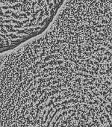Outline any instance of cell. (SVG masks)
<instances>
[{
    "label": "cell",
    "instance_id": "6da1fadb",
    "mask_svg": "<svg viewBox=\"0 0 112 127\" xmlns=\"http://www.w3.org/2000/svg\"><path fill=\"white\" fill-rule=\"evenodd\" d=\"M104 116H105V117L107 119V120H108V123H109V126L110 127H112V123H111V120H110V118H109V117H108V115H107V114H105V112H103V114H102Z\"/></svg>",
    "mask_w": 112,
    "mask_h": 127
},
{
    "label": "cell",
    "instance_id": "7a4b0ae2",
    "mask_svg": "<svg viewBox=\"0 0 112 127\" xmlns=\"http://www.w3.org/2000/svg\"><path fill=\"white\" fill-rule=\"evenodd\" d=\"M81 117H82V118H83V119H84L85 121H87V120H88V119H87V118L85 117V115H84V114H82V115H81Z\"/></svg>",
    "mask_w": 112,
    "mask_h": 127
}]
</instances>
